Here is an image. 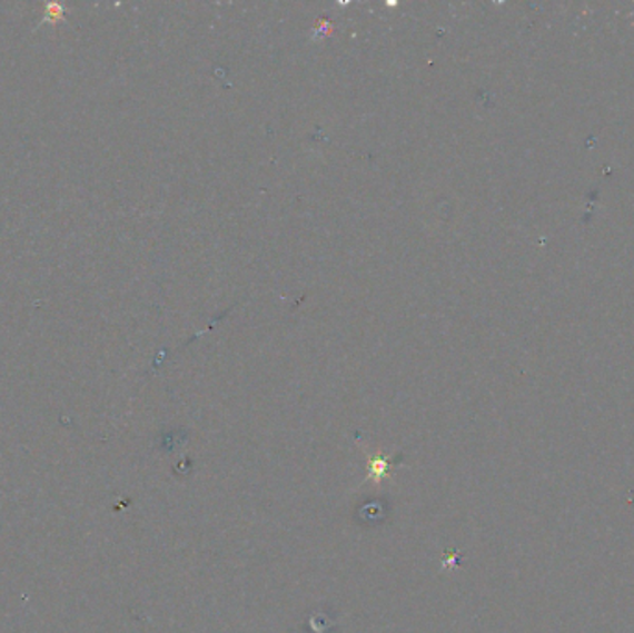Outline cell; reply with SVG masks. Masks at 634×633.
<instances>
[{"label": "cell", "instance_id": "cell-1", "mask_svg": "<svg viewBox=\"0 0 634 633\" xmlns=\"http://www.w3.org/2000/svg\"><path fill=\"white\" fill-rule=\"evenodd\" d=\"M367 479H373V482H383L384 477L388 476L389 472V461L384 459L380 455H375L367 463Z\"/></svg>", "mask_w": 634, "mask_h": 633}]
</instances>
